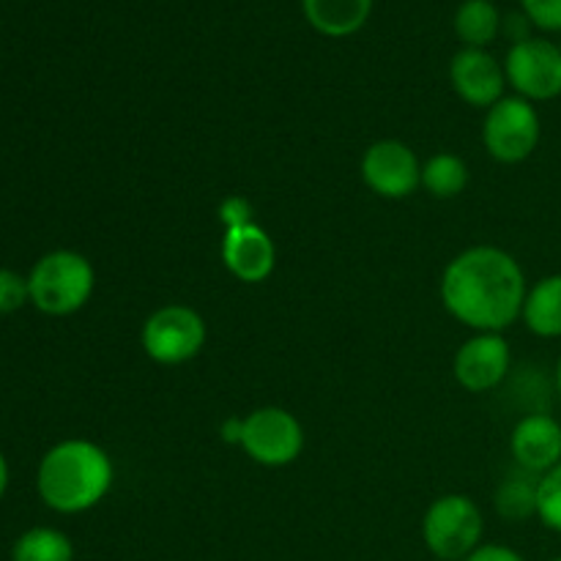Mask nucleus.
<instances>
[{
    "instance_id": "aec40b11",
    "label": "nucleus",
    "mask_w": 561,
    "mask_h": 561,
    "mask_svg": "<svg viewBox=\"0 0 561 561\" xmlns=\"http://www.w3.org/2000/svg\"><path fill=\"white\" fill-rule=\"evenodd\" d=\"M537 518L546 529L561 535V463L537 482Z\"/></svg>"
},
{
    "instance_id": "423d86ee",
    "label": "nucleus",
    "mask_w": 561,
    "mask_h": 561,
    "mask_svg": "<svg viewBox=\"0 0 561 561\" xmlns=\"http://www.w3.org/2000/svg\"><path fill=\"white\" fill-rule=\"evenodd\" d=\"M542 137L540 113L531 102L520 96L499 99L485 110L482 142L485 151L502 164H520L537 151Z\"/></svg>"
},
{
    "instance_id": "4be33fe9",
    "label": "nucleus",
    "mask_w": 561,
    "mask_h": 561,
    "mask_svg": "<svg viewBox=\"0 0 561 561\" xmlns=\"http://www.w3.org/2000/svg\"><path fill=\"white\" fill-rule=\"evenodd\" d=\"M520 11L540 31L561 33V0H520Z\"/></svg>"
},
{
    "instance_id": "2eb2a0df",
    "label": "nucleus",
    "mask_w": 561,
    "mask_h": 561,
    "mask_svg": "<svg viewBox=\"0 0 561 561\" xmlns=\"http://www.w3.org/2000/svg\"><path fill=\"white\" fill-rule=\"evenodd\" d=\"M524 323L542 340L561 337V274H551L535 283L524 301Z\"/></svg>"
},
{
    "instance_id": "20e7f679",
    "label": "nucleus",
    "mask_w": 561,
    "mask_h": 561,
    "mask_svg": "<svg viewBox=\"0 0 561 561\" xmlns=\"http://www.w3.org/2000/svg\"><path fill=\"white\" fill-rule=\"evenodd\" d=\"M485 518L477 502L463 493L438 496L422 518V540L438 561H463L482 546Z\"/></svg>"
},
{
    "instance_id": "f8f14e48",
    "label": "nucleus",
    "mask_w": 561,
    "mask_h": 561,
    "mask_svg": "<svg viewBox=\"0 0 561 561\" xmlns=\"http://www.w3.org/2000/svg\"><path fill=\"white\" fill-rule=\"evenodd\" d=\"M219 252H222L225 268L239 283L247 285L266 283L272 277L274 266H277V247H274L272 236L257 222L244 225V228L225 230Z\"/></svg>"
},
{
    "instance_id": "a878e982",
    "label": "nucleus",
    "mask_w": 561,
    "mask_h": 561,
    "mask_svg": "<svg viewBox=\"0 0 561 561\" xmlns=\"http://www.w3.org/2000/svg\"><path fill=\"white\" fill-rule=\"evenodd\" d=\"M5 491H9V463H5L3 453H0V499L5 496Z\"/></svg>"
},
{
    "instance_id": "6ab92c4d",
    "label": "nucleus",
    "mask_w": 561,
    "mask_h": 561,
    "mask_svg": "<svg viewBox=\"0 0 561 561\" xmlns=\"http://www.w3.org/2000/svg\"><path fill=\"white\" fill-rule=\"evenodd\" d=\"M422 186L438 201H453L469 186V164L458 153H436L422 164Z\"/></svg>"
},
{
    "instance_id": "412c9836",
    "label": "nucleus",
    "mask_w": 561,
    "mask_h": 561,
    "mask_svg": "<svg viewBox=\"0 0 561 561\" xmlns=\"http://www.w3.org/2000/svg\"><path fill=\"white\" fill-rule=\"evenodd\" d=\"M31 301L27 277L16 274L14 268H0V316L22 310Z\"/></svg>"
},
{
    "instance_id": "c85d7f7f",
    "label": "nucleus",
    "mask_w": 561,
    "mask_h": 561,
    "mask_svg": "<svg viewBox=\"0 0 561 561\" xmlns=\"http://www.w3.org/2000/svg\"><path fill=\"white\" fill-rule=\"evenodd\" d=\"M551 561H561V557H557V559H551Z\"/></svg>"
},
{
    "instance_id": "4468645a",
    "label": "nucleus",
    "mask_w": 561,
    "mask_h": 561,
    "mask_svg": "<svg viewBox=\"0 0 561 561\" xmlns=\"http://www.w3.org/2000/svg\"><path fill=\"white\" fill-rule=\"evenodd\" d=\"M376 0H301L305 20L327 38H348L367 25Z\"/></svg>"
},
{
    "instance_id": "6e6552de",
    "label": "nucleus",
    "mask_w": 561,
    "mask_h": 561,
    "mask_svg": "<svg viewBox=\"0 0 561 561\" xmlns=\"http://www.w3.org/2000/svg\"><path fill=\"white\" fill-rule=\"evenodd\" d=\"M507 85L526 102H551L561 96V49L557 42L529 36L513 44L504 58Z\"/></svg>"
},
{
    "instance_id": "b1692460",
    "label": "nucleus",
    "mask_w": 561,
    "mask_h": 561,
    "mask_svg": "<svg viewBox=\"0 0 561 561\" xmlns=\"http://www.w3.org/2000/svg\"><path fill=\"white\" fill-rule=\"evenodd\" d=\"M463 561H526V559L520 557L515 548L499 546V542H488V546H480L474 553H471V557H466Z\"/></svg>"
},
{
    "instance_id": "ddd939ff",
    "label": "nucleus",
    "mask_w": 561,
    "mask_h": 561,
    "mask_svg": "<svg viewBox=\"0 0 561 561\" xmlns=\"http://www.w3.org/2000/svg\"><path fill=\"white\" fill-rule=\"evenodd\" d=\"M518 469L542 477L561 463V425L548 414H529L515 425L510 438Z\"/></svg>"
},
{
    "instance_id": "39448f33",
    "label": "nucleus",
    "mask_w": 561,
    "mask_h": 561,
    "mask_svg": "<svg viewBox=\"0 0 561 561\" xmlns=\"http://www.w3.org/2000/svg\"><path fill=\"white\" fill-rule=\"evenodd\" d=\"M208 337L206 321L186 305H164L146 318L140 332L142 351L157 365H184L195 359Z\"/></svg>"
},
{
    "instance_id": "f257e3e1",
    "label": "nucleus",
    "mask_w": 561,
    "mask_h": 561,
    "mask_svg": "<svg viewBox=\"0 0 561 561\" xmlns=\"http://www.w3.org/2000/svg\"><path fill=\"white\" fill-rule=\"evenodd\" d=\"M529 294L520 263L502 247H469L442 274V301L449 316L474 332H499L524 316Z\"/></svg>"
},
{
    "instance_id": "1a4fd4ad",
    "label": "nucleus",
    "mask_w": 561,
    "mask_h": 561,
    "mask_svg": "<svg viewBox=\"0 0 561 561\" xmlns=\"http://www.w3.org/2000/svg\"><path fill=\"white\" fill-rule=\"evenodd\" d=\"M359 173L367 190L387 201H403L422 186L420 157L400 140L373 142L362 157Z\"/></svg>"
},
{
    "instance_id": "f03ea898",
    "label": "nucleus",
    "mask_w": 561,
    "mask_h": 561,
    "mask_svg": "<svg viewBox=\"0 0 561 561\" xmlns=\"http://www.w3.org/2000/svg\"><path fill=\"white\" fill-rule=\"evenodd\" d=\"M113 477V460L99 444L66 438L38 463L36 491L53 513L80 515L104 502Z\"/></svg>"
},
{
    "instance_id": "9b49d317",
    "label": "nucleus",
    "mask_w": 561,
    "mask_h": 561,
    "mask_svg": "<svg viewBox=\"0 0 561 561\" xmlns=\"http://www.w3.org/2000/svg\"><path fill=\"white\" fill-rule=\"evenodd\" d=\"M449 82L466 104L488 110L504 99L507 75L504 64H499L488 49L463 47L449 60Z\"/></svg>"
},
{
    "instance_id": "cd10ccee",
    "label": "nucleus",
    "mask_w": 561,
    "mask_h": 561,
    "mask_svg": "<svg viewBox=\"0 0 561 561\" xmlns=\"http://www.w3.org/2000/svg\"><path fill=\"white\" fill-rule=\"evenodd\" d=\"M559 36H561V33H559ZM557 44H559V49H561V38H559V42H557Z\"/></svg>"
},
{
    "instance_id": "f3484780",
    "label": "nucleus",
    "mask_w": 561,
    "mask_h": 561,
    "mask_svg": "<svg viewBox=\"0 0 561 561\" xmlns=\"http://www.w3.org/2000/svg\"><path fill=\"white\" fill-rule=\"evenodd\" d=\"M537 482L540 477L529 474V471L518 469L515 474H510L502 485L496 488V496H493V507L502 515L504 520H529L537 515Z\"/></svg>"
},
{
    "instance_id": "dca6fc26",
    "label": "nucleus",
    "mask_w": 561,
    "mask_h": 561,
    "mask_svg": "<svg viewBox=\"0 0 561 561\" xmlns=\"http://www.w3.org/2000/svg\"><path fill=\"white\" fill-rule=\"evenodd\" d=\"M502 11L493 0H463L455 11V36L463 42V47L488 49L502 33Z\"/></svg>"
},
{
    "instance_id": "9d476101",
    "label": "nucleus",
    "mask_w": 561,
    "mask_h": 561,
    "mask_svg": "<svg viewBox=\"0 0 561 561\" xmlns=\"http://www.w3.org/2000/svg\"><path fill=\"white\" fill-rule=\"evenodd\" d=\"M513 354L499 332H477L458 348L453 362L455 378L466 392H491L507 378Z\"/></svg>"
},
{
    "instance_id": "bb28decb",
    "label": "nucleus",
    "mask_w": 561,
    "mask_h": 561,
    "mask_svg": "<svg viewBox=\"0 0 561 561\" xmlns=\"http://www.w3.org/2000/svg\"><path fill=\"white\" fill-rule=\"evenodd\" d=\"M557 392H559V398H561V356H559V362H557Z\"/></svg>"
},
{
    "instance_id": "393cba45",
    "label": "nucleus",
    "mask_w": 561,
    "mask_h": 561,
    "mask_svg": "<svg viewBox=\"0 0 561 561\" xmlns=\"http://www.w3.org/2000/svg\"><path fill=\"white\" fill-rule=\"evenodd\" d=\"M241 431H244V420H239V416H228L222 422V438L228 444H241Z\"/></svg>"
},
{
    "instance_id": "7ed1b4c3",
    "label": "nucleus",
    "mask_w": 561,
    "mask_h": 561,
    "mask_svg": "<svg viewBox=\"0 0 561 561\" xmlns=\"http://www.w3.org/2000/svg\"><path fill=\"white\" fill-rule=\"evenodd\" d=\"M27 288H31V305L44 316H75L93 296L96 272L80 252L55 250L38 257L27 274Z\"/></svg>"
},
{
    "instance_id": "0eeeda50",
    "label": "nucleus",
    "mask_w": 561,
    "mask_h": 561,
    "mask_svg": "<svg viewBox=\"0 0 561 561\" xmlns=\"http://www.w3.org/2000/svg\"><path fill=\"white\" fill-rule=\"evenodd\" d=\"M241 449L266 469H283L299 460L305 449V427L296 414L279 405H263L244 416Z\"/></svg>"
},
{
    "instance_id": "a211bd4d",
    "label": "nucleus",
    "mask_w": 561,
    "mask_h": 561,
    "mask_svg": "<svg viewBox=\"0 0 561 561\" xmlns=\"http://www.w3.org/2000/svg\"><path fill=\"white\" fill-rule=\"evenodd\" d=\"M11 561H75V546L60 529L33 526L16 537Z\"/></svg>"
},
{
    "instance_id": "5701e85b",
    "label": "nucleus",
    "mask_w": 561,
    "mask_h": 561,
    "mask_svg": "<svg viewBox=\"0 0 561 561\" xmlns=\"http://www.w3.org/2000/svg\"><path fill=\"white\" fill-rule=\"evenodd\" d=\"M219 222L225 225V230L244 228V225L255 222V211H252V203L241 195H230L219 203L217 208Z\"/></svg>"
}]
</instances>
